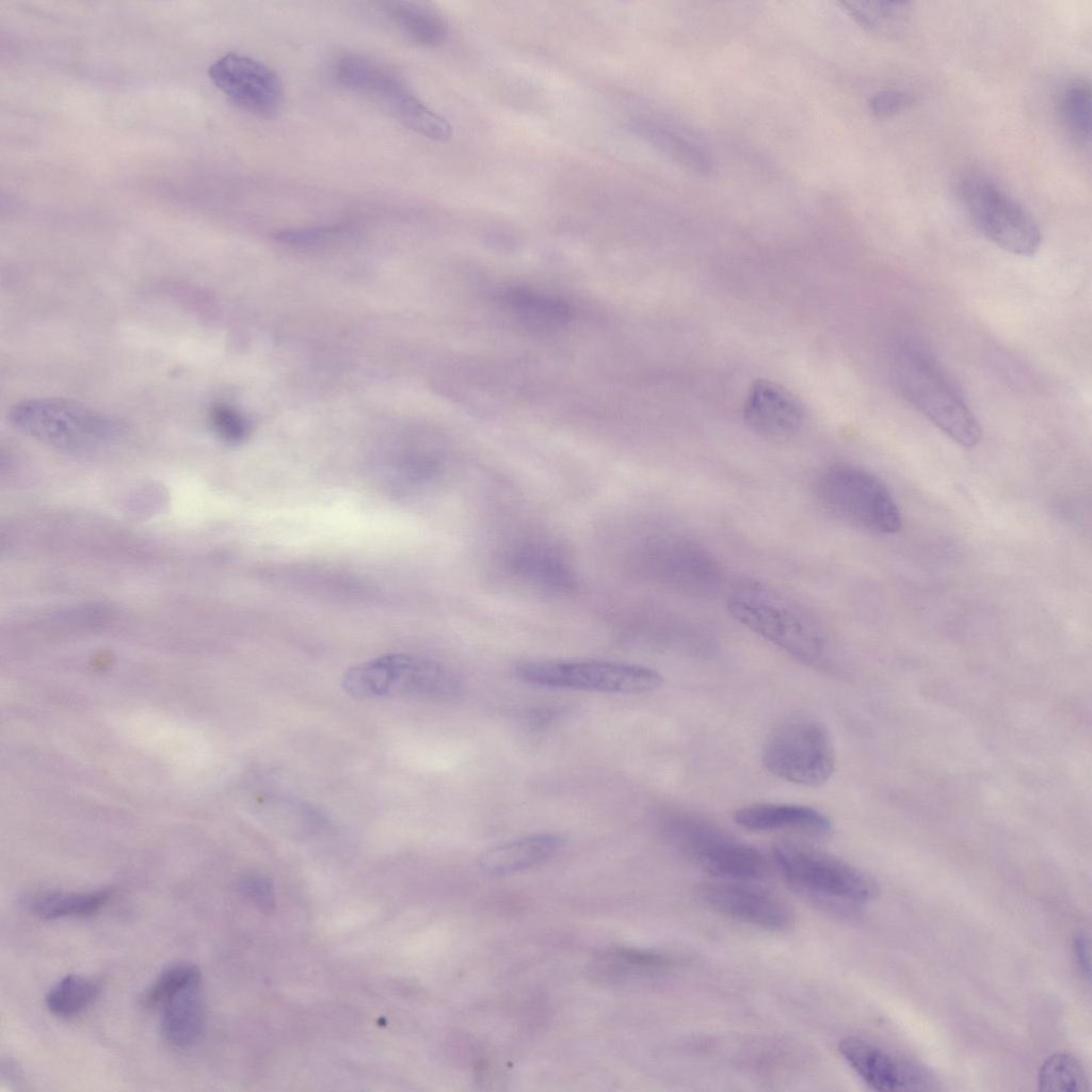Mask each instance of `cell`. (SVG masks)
<instances>
[{"label": "cell", "instance_id": "obj_1", "mask_svg": "<svg viewBox=\"0 0 1092 1092\" xmlns=\"http://www.w3.org/2000/svg\"><path fill=\"white\" fill-rule=\"evenodd\" d=\"M892 374L903 397L952 440L966 448L980 443L978 419L928 353L901 346L894 354Z\"/></svg>", "mask_w": 1092, "mask_h": 1092}, {"label": "cell", "instance_id": "obj_2", "mask_svg": "<svg viewBox=\"0 0 1092 1092\" xmlns=\"http://www.w3.org/2000/svg\"><path fill=\"white\" fill-rule=\"evenodd\" d=\"M19 432L59 450L90 454L111 448L122 427L110 417L77 402L57 398L27 399L9 412Z\"/></svg>", "mask_w": 1092, "mask_h": 1092}, {"label": "cell", "instance_id": "obj_3", "mask_svg": "<svg viewBox=\"0 0 1092 1092\" xmlns=\"http://www.w3.org/2000/svg\"><path fill=\"white\" fill-rule=\"evenodd\" d=\"M342 688L356 698L449 701L460 696L464 686L455 672L437 661L391 654L348 669Z\"/></svg>", "mask_w": 1092, "mask_h": 1092}, {"label": "cell", "instance_id": "obj_4", "mask_svg": "<svg viewBox=\"0 0 1092 1092\" xmlns=\"http://www.w3.org/2000/svg\"><path fill=\"white\" fill-rule=\"evenodd\" d=\"M727 610L737 622L799 659L815 662L824 653L825 639L813 617L770 590L740 588L727 598Z\"/></svg>", "mask_w": 1092, "mask_h": 1092}, {"label": "cell", "instance_id": "obj_5", "mask_svg": "<svg viewBox=\"0 0 1092 1092\" xmlns=\"http://www.w3.org/2000/svg\"><path fill=\"white\" fill-rule=\"evenodd\" d=\"M336 77L347 89L383 107L406 128L433 141L446 142L452 135L450 123L425 106L383 63L359 54L341 58Z\"/></svg>", "mask_w": 1092, "mask_h": 1092}, {"label": "cell", "instance_id": "obj_6", "mask_svg": "<svg viewBox=\"0 0 1092 1092\" xmlns=\"http://www.w3.org/2000/svg\"><path fill=\"white\" fill-rule=\"evenodd\" d=\"M816 495L825 510L864 530L889 534L901 528V514L886 485L855 465L836 464L823 470Z\"/></svg>", "mask_w": 1092, "mask_h": 1092}, {"label": "cell", "instance_id": "obj_7", "mask_svg": "<svg viewBox=\"0 0 1092 1092\" xmlns=\"http://www.w3.org/2000/svg\"><path fill=\"white\" fill-rule=\"evenodd\" d=\"M761 758L773 775L807 787L824 784L836 760L828 727L808 714H794L780 722L768 735Z\"/></svg>", "mask_w": 1092, "mask_h": 1092}, {"label": "cell", "instance_id": "obj_8", "mask_svg": "<svg viewBox=\"0 0 1092 1092\" xmlns=\"http://www.w3.org/2000/svg\"><path fill=\"white\" fill-rule=\"evenodd\" d=\"M664 831L686 860L711 876L751 881L765 872V860L756 848L703 818L674 814L665 820Z\"/></svg>", "mask_w": 1092, "mask_h": 1092}, {"label": "cell", "instance_id": "obj_9", "mask_svg": "<svg viewBox=\"0 0 1092 1092\" xmlns=\"http://www.w3.org/2000/svg\"><path fill=\"white\" fill-rule=\"evenodd\" d=\"M514 674L540 687L624 694L652 692L663 684V676L654 669L621 661H525L515 665Z\"/></svg>", "mask_w": 1092, "mask_h": 1092}, {"label": "cell", "instance_id": "obj_10", "mask_svg": "<svg viewBox=\"0 0 1092 1092\" xmlns=\"http://www.w3.org/2000/svg\"><path fill=\"white\" fill-rule=\"evenodd\" d=\"M958 193L973 223L991 242L1018 256L1033 255L1042 241L1030 213L994 181L980 175L965 176Z\"/></svg>", "mask_w": 1092, "mask_h": 1092}, {"label": "cell", "instance_id": "obj_11", "mask_svg": "<svg viewBox=\"0 0 1092 1092\" xmlns=\"http://www.w3.org/2000/svg\"><path fill=\"white\" fill-rule=\"evenodd\" d=\"M774 862L786 880L799 890L841 902L861 903L877 896L867 874L845 861L794 842L780 841L772 849Z\"/></svg>", "mask_w": 1092, "mask_h": 1092}, {"label": "cell", "instance_id": "obj_12", "mask_svg": "<svg viewBox=\"0 0 1092 1092\" xmlns=\"http://www.w3.org/2000/svg\"><path fill=\"white\" fill-rule=\"evenodd\" d=\"M208 75L230 101L255 115L273 116L283 106L279 77L258 60L230 52L212 63Z\"/></svg>", "mask_w": 1092, "mask_h": 1092}, {"label": "cell", "instance_id": "obj_13", "mask_svg": "<svg viewBox=\"0 0 1092 1092\" xmlns=\"http://www.w3.org/2000/svg\"><path fill=\"white\" fill-rule=\"evenodd\" d=\"M697 894L714 912L753 927L784 931L794 922V912L786 900L749 881L703 883Z\"/></svg>", "mask_w": 1092, "mask_h": 1092}, {"label": "cell", "instance_id": "obj_14", "mask_svg": "<svg viewBox=\"0 0 1092 1092\" xmlns=\"http://www.w3.org/2000/svg\"><path fill=\"white\" fill-rule=\"evenodd\" d=\"M838 1050L855 1073L878 1091H932L938 1080L926 1065L897 1056L858 1037L839 1042Z\"/></svg>", "mask_w": 1092, "mask_h": 1092}, {"label": "cell", "instance_id": "obj_15", "mask_svg": "<svg viewBox=\"0 0 1092 1092\" xmlns=\"http://www.w3.org/2000/svg\"><path fill=\"white\" fill-rule=\"evenodd\" d=\"M743 417L756 434L782 439L802 425L804 412L798 400L780 385L760 380L753 384L745 399Z\"/></svg>", "mask_w": 1092, "mask_h": 1092}, {"label": "cell", "instance_id": "obj_16", "mask_svg": "<svg viewBox=\"0 0 1092 1092\" xmlns=\"http://www.w3.org/2000/svg\"><path fill=\"white\" fill-rule=\"evenodd\" d=\"M735 822L749 831L790 830L810 834L830 833V819L816 808L789 803H756L737 809Z\"/></svg>", "mask_w": 1092, "mask_h": 1092}, {"label": "cell", "instance_id": "obj_17", "mask_svg": "<svg viewBox=\"0 0 1092 1092\" xmlns=\"http://www.w3.org/2000/svg\"><path fill=\"white\" fill-rule=\"evenodd\" d=\"M566 838L559 833H535L485 850L478 860L486 872L502 874L543 864L564 847Z\"/></svg>", "mask_w": 1092, "mask_h": 1092}, {"label": "cell", "instance_id": "obj_18", "mask_svg": "<svg viewBox=\"0 0 1092 1092\" xmlns=\"http://www.w3.org/2000/svg\"><path fill=\"white\" fill-rule=\"evenodd\" d=\"M159 1010L161 1032L168 1044L177 1048L195 1045L205 1026L202 977L171 996Z\"/></svg>", "mask_w": 1092, "mask_h": 1092}, {"label": "cell", "instance_id": "obj_19", "mask_svg": "<svg viewBox=\"0 0 1092 1092\" xmlns=\"http://www.w3.org/2000/svg\"><path fill=\"white\" fill-rule=\"evenodd\" d=\"M631 131L682 168L706 176L714 170L711 155L676 128L649 118L630 123Z\"/></svg>", "mask_w": 1092, "mask_h": 1092}, {"label": "cell", "instance_id": "obj_20", "mask_svg": "<svg viewBox=\"0 0 1092 1092\" xmlns=\"http://www.w3.org/2000/svg\"><path fill=\"white\" fill-rule=\"evenodd\" d=\"M499 303L526 328L553 331L571 319V307L564 301L537 291L512 287L499 294Z\"/></svg>", "mask_w": 1092, "mask_h": 1092}, {"label": "cell", "instance_id": "obj_21", "mask_svg": "<svg viewBox=\"0 0 1092 1092\" xmlns=\"http://www.w3.org/2000/svg\"><path fill=\"white\" fill-rule=\"evenodd\" d=\"M112 898V890L97 889L82 893L42 890L26 894L21 905L44 920L66 917H90L101 911Z\"/></svg>", "mask_w": 1092, "mask_h": 1092}, {"label": "cell", "instance_id": "obj_22", "mask_svg": "<svg viewBox=\"0 0 1092 1092\" xmlns=\"http://www.w3.org/2000/svg\"><path fill=\"white\" fill-rule=\"evenodd\" d=\"M382 5L388 20L415 44L436 47L447 39L448 25L433 9L410 1H388Z\"/></svg>", "mask_w": 1092, "mask_h": 1092}, {"label": "cell", "instance_id": "obj_23", "mask_svg": "<svg viewBox=\"0 0 1092 1092\" xmlns=\"http://www.w3.org/2000/svg\"><path fill=\"white\" fill-rule=\"evenodd\" d=\"M841 10L861 28L884 37L897 36L908 27L911 5L890 1H840Z\"/></svg>", "mask_w": 1092, "mask_h": 1092}, {"label": "cell", "instance_id": "obj_24", "mask_svg": "<svg viewBox=\"0 0 1092 1092\" xmlns=\"http://www.w3.org/2000/svg\"><path fill=\"white\" fill-rule=\"evenodd\" d=\"M100 982L92 977L67 975L59 980L46 995L50 1013L61 1018H70L86 1010L98 997Z\"/></svg>", "mask_w": 1092, "mask_h": 1092}, {"label": "cell", "instance_id": "obj_25", "mask_svg": "<svg viewBox=\"0 0 1092 1092\" xmlns=\"http://www.w3.org/2000/svg\"><path fill=\"white\" fill-rule=\"evenodd\" d=\"M1058 110L1064 127L1081 146L1091 143V86L1083 78L1070 81L1061 91Z\"/></svg>", "mask_w": 1092, "mask_h": 1092}, {"label": "cell", "instance_id": "obj_26", "mask_svg": "<svg viewBox=\"0 0 1092 1092\" xmlns=\"http://www.w3.org/2000/svg\"><path fill=\"white\" fill-rule=\"evenodd\" d=\"M1041 1091H1086L1089 1080L1078 1059L1065 1053L1050 1056L1041 1066L1038 1078Z\"/></svg>", "mask_w": 1092, "mask_h": 1092}, {"label": "cell", "instance_id": "obj_27", "mask_svg": "<svg viewBox=\"0 0 1092 1092\" xmlns=\"http://www.w3.org/2000/svg\"><path fill=\"white\" fill-rule=\"evenodd\" d=\"M198 978L200 971L196 965L188 962L173 963L146 989L142 1003L148 1009H160L171 996Z\"/></svg>", "mask_w": 1092, "mask_h": 1092}, {"label": "cell", "instance_id": "obj_28", "mask_svg": "<svg viewBox=\"0 0 1092 1092\" xmlns=\"http://www.w3.org/2000/svg\"><path fill=\"white\" fill-rule=\"evenodd\" d=\"M356 231L348 226H321L301 229H285L275 234V239L298 248H320L348 241Z\"/></svg>", "mask_w": 1092, "mask_h": 1092}, {"label": "cell", "instance_id": "obj_29", "mask_svg": "<svg viewBox=\"0 0 1092 1092\" xmlns=\"http://www.w3.org/2000/svg\"><path fill=\"white\" fill-rule=\"evenodd\" d=\"M520 569L535 581L551 588L569 585L571 576L553 553L545 550L526 551L519 560Z\"/></svg>", "mask_w": 1092, "mask_h": 1092}, {"label": "cell", "instance_id": "obj_30", "mask_svg": "<svg viewBox=\"0 0 1092 1092\" xmlns=\"http://www.w3.org/2000/svg\"><path fill=\"white\" fill-rule=\"evenodd\" d=\"M210 423L215 433L229 443H239L248 433V423L245 417L237 408L227 404H218L211 408Z\"/></svg>", "mask_w": 1092, "mask_h": 1092}, {"label": "cell", "instance_id": "obj_31", "mask_svg": "<svg viewBox=\"0 0 1092 1092\" xmlns=\"http://www.w3.org/2000/svg\"><path fill=\"white\" fill-rule=\"evenodd\" d=\"M914 102L911 93L903 90H883L869 99V110L878 118H889L909 109Z\"/></svg>", "mask_w": 1092, "mask_h": 1092}, {"label": "cell", "instance_id": "obj_32", "mask_svg": "<svg viewBox=\"0 0 1092 1092\" xmlns=\"http://www.w3.org/2000/svg\"><path fill=\"white\" fill-rule=\"evenodd\" d=\"M1073 953L1077 967L1082 976L1090 979V937L1085 932H1079L1073 940Z\"/></svg>", "mask_w": 1092, "mask_h": 1092}]
</instances>
